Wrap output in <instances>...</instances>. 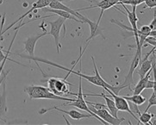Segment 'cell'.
<instances>
[{
  "mask_svg": "<svg viewBox=\"0 0 156 125\" xmlns=\"http://www.w3.org/2000/svg\"><path fill=\"white\" fill-rule=\"evenodd\" d=\"M91 60H92V62H93V66H94V69H95V75H86V74H83V73H81L80 72H75V71H73V69H69V68H66L65 66H62L61 65H58V64H56V63H54V62H52V61H49V60H46V59H42V58H39V57H35L34 56V58L33 57H30V58H29V60H33V61H35V63L37 64V66H38V68L40 69V71L42 73L43 71L42 69L41 68V66L38 64V62H43V63H46V64H48V65L53 66H55V67H58V68H61L62 70H65L66 72H68V73L67 75L66 76L65 79H67L68 78V76L71 74V73H73V74L78 75L79 77H81L82 79H85L87 81H89L90 83L91 84H93V85H97V86H100V87H103L105 90V89H109V90H111L113 93H115L116 95H118V93L121 91V90L122 89H124L125 88V86L124 85H119V86H116V85H111L110 84H108L107 82H106L105 80H104L102 77L99 74V72H98V67H97V65H96V62H95V59H94V57L93 56H91Z\"/></svg>",
  "mask_w": 156,
  "mask_h": 125,
  "instance_id": "obj_1",
  "label": "cell"
},
{
  "mask_svg": "<svg viewBox=\"0 0 156 125\" xmlns=\"http://www.w3.org/2000/svg\"><path fill=\"white\" fill-rule=\"evenodd\" d=\"M24 91L29 95L30 99H54V100H62L67 102H73L75 98H69L65 97L55 95L53 92H51L45 86L41 85H32L27 86L24 89Z\"/></svg>",
  "mask_w": 156,
  "mask_h": 125,
  "instance_id": "obj_2",
  "label": "cell"
},
{
  "mask_svg": "<svg viewBox=\"0 0 156 125\" xmlns=\"http://www.w3.org/2000/svg\"><path fill=\"white\" fill-rule=\"evenodd\" d=\"M47 83H48V90L55 95L64 97L66 95L76 96L77 94V93H73L69 91V86L71 85L73 86V85L68 83L66 81V79H59L55 77H51L48 80Z\"/></svg>",
  "mask_w": 156,
  "mask_h": 125,
  "instance_id": "obj_3",
  "label": "cell"
},
{
  "mask_svg": "<svg viewBox=\"0 0 156 125\" xmlns=\"http://www.w3.org/2000/svg\"><path fill=\"white\" fill-rule=\"evenodd\" d=\"M88 109L91 110V114L92 116L96 117L98 120L103 124H113V125H118L121 124L123 121H125V118L122 117V118H118V117H115L111 115L109 112V110L107 109H99L97 110L95 109L92 105L87 104Z\"/></svg>",
  "mask_w": 156,
  "mask_h": 125,
  "instance_id": "obj_4",
  "label": "cell"
},
{
  "mask_svg": "<svg viewBox=\"0 0 156 125\" xmlns=\"http://www.w3.org/2000/svg\"><path fill=\"white\" fill-rule=\"evenodd\" d=\"M66 19L64 17L59 16L56 20L55 21H47V23L50 25V31L48 33V35H51L54 39H55V43L56 48H57V53H60V50L61 48V42H60V34H61V29H64V35H66V26H65Z\"/></svg>",
  "mask_w": 156,
  "mask_h": 125,
  "instance_id": "obj_5",
  "label": "cell"
},
{
  "mask_svg": "<svg viewBox=\"0 0 156 125\" xmlns=\"http://www.w3.org/2000/svg\"><path fill=\"white\" fill-rule=\"evenodd\" d=\"M40 27L42 29L43 32L41 34H39L37 35H33V36H30L29 38H27L24 41H23V44H24V50H25L26 53H28L29 55H20L21 57L23 58H25V59H29L30 57H34L35 56V45H36V42L38 41L39 39H41V37L45 36L48 35V31L46 30L44 27H42V25L41 24Z\"/></svg>",
  "mask_w": 156,
  "mask_h": 125,
  "instance_id": "obj_6",
  "label": "cell"
},
{
  "mask_svg": "<svg viewBox=\"0 0 156 125\" xmlns=\"http://www.w3.org/2000/svg\"><path fill=\"white\" fill-rule=\"evenodd\" d=\"M141 60V53H140L138 50H136V54L133 57V60L131 61L130 66H129V73H127L125 77V80L122 82V85H124L126 87H129L130 88L131 85L134 84V80H133V73H134V71L136 70V67L139 66L140 64V60Z\"/></svg>",
  "mask_w": 156,
  "mask_h": 125,
  "instance_id": "obj_7",
  "label": "cell"
},
{
  "mask_svg": "<svg viewBox=\"0 0 156 125\" xmlns=\"http://www.w3.org/2000/svg\"><path fill=\"white\" fill-rule=\"evenodd\" d=\"M10 70L4 73L3 78L1 79V85L3 88L2 93H0V121L6 122V112H7V102H6V77Z\"/></svg>",
  "mask_w": 156,
  "mask_h": 125,
  "instance_id": "obj_8",
  "label": "cell"
},
{
  "mask_svg": "<svg viewBox=\"0 0 156 125\" xmlns=\"http://www.w3.org/2000/svg\"><path fill=\"white\" fill-rule=\"evenodd\" d=\"M83 95V90H82V78L80 77V87H79V92L76 94V98L73 102H70L69 104H63L62 106H75L76 108L82 110H86L89 114H91V110L88 109L87 104L86 103V100L84 99Z\"/></svg>",
  "mask_w": 156,
  "mask_h": 125,
  "instance_id": "obj_9",
  "label": "cell"
},
{
  "mask_svg": "<svg viewBox=\"0 0 156 125\" xmlns=\"http://www.w3.org/2000/svg\"><path fill=\"white\" fill-rule=\"evenodd\" d=\"M105 91L107 92L110 93V96H111V97H113V100H114V102H115V105H116V107L117 110H120V111H126V112H129V114L138 122V118L136 117V114L133 113V112L131 111V110L129 109V106L128 101H127L124 98H122V96L116 95V94L113 93V92H112L111 90H109V89H105Z\"/></svg>",
  "mask_w": 156,
  "mask_h": 125,
  "instance_id": "obj_10",
  "label": "cell"
},
{
  "mask_svg": "<svg viewBox=\"0 0 156 125\" xmlns=\"http://www.w3.org/2000/svg\"><path fill=\"white\" fill-rule=\"evenodd\" d=\"M56 110L60 112H62L66 115L69 116L72 119H74V120H80V119H83V118H89V117H91V114H83L80 111H78L77 110H61L59 107L57 106H54L52 108H48V109H41L39 110V114L42 115V114H45L47 112H48L49 110Z\"/></svg>",
  "mask_w": 156,
  "mask_h": 125,
  "instance_id": "obj_11",
  "label": "cell"
},
{
  "mask_svg": "<svg viewBox=\"0 0 156 125\" xmlns=\"http://www.w3.org/2000/svg\"><path fill=\"white\" fill-rule=\"evenodd\" d=\"M48 6H49V8H50V9H56V10H64V11H66V12L70 13L71 15L74 16L75 17L78 18V19L84 21V22H85V23H86V16H83L82 14H80V13H79V12H78V10H73L72 8L68 7V6H66V5H65L64 4H62L61 2L58 1V0H52V1L50 2V4L48 5Z\"/></svg>",
  "mask_w": 156,
  "mask_h": 125,
  "instance_id": "obj_12",
  "label": "cell"
},
{
  "mask_svg": "<svg viewBox=\"0 0 156 125\" xmlns=\"http://www.w3.org/2000/svg\"><path fill=\"white\" fill-rule=\"evenodd\" d=\"M86 23H88L89 27H90V36L86 39V44H89L90 41L96 38L97 36H102L103 39H106L105 36L104 35V33H103L104 30L99 27V23H94V22L90 20L88 17H86Z\"/></svg>",
  "mask_w": 156,
  "mask_h": 125,
  "instance_id": "obj_13",
  "label": "cell"
},
{
  "mask_svg": "<svg viewBox=\"0 0 156 125\" xmlns=\"http://www.w3.org/2000/svg\"><path fill=\"white\" fill-rule=\"evenodd\" d=\"M5 14H4V16H3V19H2V22H1V27H0V65H1L2 61H3L4 59L5 58V56L7 55V54L10 53V48H11V47H12V45H13V42H14L16 37V35H17V33H18V30H19V29H20L21 27L23 25V23H21L19 26H17V27H16V29H15L16 30L15 35H14L13 38H12V41H11V42H10V47H9V49L7 50L6 54L5 55V54H4V52H3V50H2V47H1V41L4 40L3 35L5 34V33H4V31H3V28H4V24H5Z\"/></svg>",
  "mask_w": 156,
  "mask_h": 125,
  "instance_id": "obj_14",
  "label": "cell"
},
{
  "mask_svg": "<svg viewBox=\"0 0 156 125\" xmlns=\"http://www.w3.org/2000/svg\"><path fill=\"white\" fill-rule=\"evenodd\" d=\"M84 97H87V96H96V97H101L104 99L105 100V105L107 107V109L109 110V112L111 113V115L115 117H118L117 116V113H118V110L116 109V105L114 100L111 99L110 98V95H105V92H102L101 94H83Z\"/></svg>",
  "mask_w": 156,
  "mask_h": 125,
  "instance_id": "obj_15",
  "label": "cell"
},
{
  "mask_svg": "<svg viewBox=\"0 0 156 125\" xmlns=\"http://www.w3.org/2000/svg\"><path fill=\"white\" fill-rule=\"evenodd\" d=\"M41 10H43V11H45V12H51L53 15L48 16H47V17H50L52 16H61V17H64L66 20L67 19V20H73V21H75L77 23H85V22L82 20H80V19H78L77 17H75L74 16L71 15L70 13H68V12H66V11H64V10H56V9H50V8H42Z\"/></svg>",
  "mask_w": 156,
  "mask_h": 125,
  "instance_id": "obj_16",
  "label": "cell"
},
{
  "mask_svg": "<svg viewBox=\"0 0 156 125\" xmlns=\"http://www.w3.org/2000/svg\"><path fill=\"white\" fill-rule=\"evenodd\" d=\"M151 72H152V68L150 69V70L148 71L147 73L144 77H142V78L140 79L139 82H138V83L136 85V86H135V88L132 90L133 91V94H141V92L145 90V86H146L147 82V80L150 79Z\"/></svg>",
  "mask_w": 156,
  "mask_h": 125,
  "instance_id": "obj_17",
  "label": "cell"
},
{
  "mask_svg": "<svg viewBox=\"0 0 156 125\" xmlns=\"http://www.w3.org/2000/svg\"><path fill=\"white\" fill-rule=\"evenodd\" d=\"M127 101L132 102L133 104H136L137 105H143L146 102V98L143 97L141 94H133V96H122Z\"/></svg>",
  "mask_w": 156,
  "mask_h": 125,
  "instance_id": "obj_18",
  "label": "cell"
},
{
  "mask_svg": "<svg viewBox=\"0 0 156 125\" xmlns=\"http://www.w3.org/2000/svg\"><path fill=\"white\" fill-rule=\"evenodd\" d=\"M154 116V114H150L147 111H144L143 113H141L139 115V118H138V123H142V124H151V119Z\"/></svg>",
  "mask_w": 156,
  "mask_h": 125,
  "instance_id": "obj_19",
  "label": "cell"
},
{
  "mask_svg": "<svg viewBox=\"0 0 156 125\" xmlns=\"http://www.w3.org/2000/svg\"><path fill=\"white\" fill-rule=\"evenodd\" d=\"M156 105V93H155V89L154 90L153 93H152L151 97L149 98L148 99V105H147V107L146 108V110L144 111H148V110L151 108L152 106H155Z\"/></svg>",
  "mask_w": 156,
  "mask_h": 125,
  "instance_id": "obj_20",
  "label": "cell"
},
{
  "mask_svg": "<svg viewBox=\"0 0 156 125\" xmlns=\"http://www.w3.org/2000/svg\"><path fill=\"white\" fill-rule=\"evenodd\" d=\"M144 43H147V44H150L153 47H155L156 45V39L154 36H150V35H148L145 41H144ZM143 43V44H144Z\"/></svg>",
  "mask_w": 156,
  "mask_h": 125,
  "instance_id": "obj_21",
  "label": "cell"
},
{
  "mask_svg": "<svg viewBox=\"0 0 156 125\" xmlns=\"http://www.w3.org/2000/svg\"><path fill=\"white\" fill-rule=\"evenodd\" d=\"M145 89H155V80H147Z\"/></svg>",
  "mask_w": 156,
  "mask_h": 125,
  "instance_id": "obj_22",
  "label": "cell"
},
{
  "mask_svg": "<svg viewBox=\"0 0 156 125\" xmlns=\"http://www.w3.org/2000/svg\"><path fill=\"white\" fill-rule=\"evenodd\" d=\"M144 3L148 8H155L156 0H144Z\"/></svg>",
  "mask_w": 156,
  "mask_h": 125,
  "instance_id": "obj_23",
  "label": "cell"
},
{
  "mask_svg": "<svg viewBox=\"0 0 156 125\" xmlns=\"http://www.w3.org/2000/svg\"><path fill=\"white\" fill-rule=\"evenodd\" d=\"M149 26V28L151 29V30H155V27H156V18H155V12H154V19L151 22V23L148 25Z\"/></svg>",
  "mask_w": 156,
  "mask_h": 125,
  "instance_id": "obj_24",
  "label": "cell"
}]
</instances>
